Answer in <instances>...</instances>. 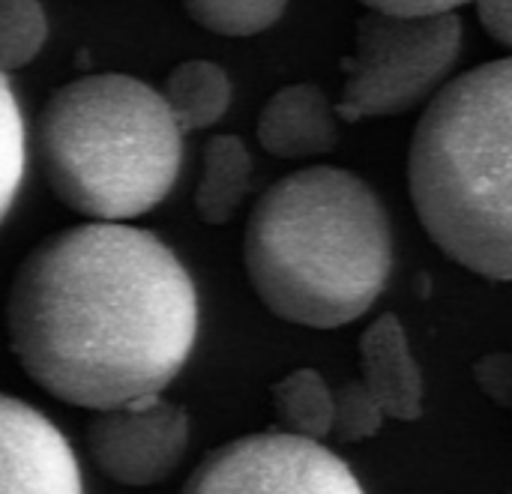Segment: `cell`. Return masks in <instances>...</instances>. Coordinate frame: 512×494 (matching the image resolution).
Segmentation results:
<instances>
[{
    "label": "cell",
    "instance_id": "cell-1",
    "mask_svg": "<svg viewBox=\"0 0 512 494\" xmlns=\"http://www.w3.org/2000/svg\"><path fill=\"white\" fill-rule=\"evenodd\" d=\"M21 369L78 408L159 396L198 336V294L180 258L126 222L72 225L18 267L6 303Z\"/></svg>",
    "mask_w": 512,
    "mask_h": 494
},
{
    "label": "cell",
    "instance_id": "cell-2",
    "mask_svg": "<svg viewBox=\"0 0 512 494\" xmlns=\"http://www.w3.org/2000/svg\"><path fill=\"white\" fill-rule=\"evenodd\" d=\"M243 258L255 294L273 315L333 330L357 321L381 297L393 237L366 180L315 165L282 177L258 198Z\"/></svg>",
    "mask_w": 512,
    "mask_h": 494
},
{
    "label": "cell",
    "instance_id": "cell-3",
    "mask_svg": "<svg viewBox=\"0 0 512 494\" xmlns=\"http://www.w3.org/2000/svg\"><path fill=\"white\" fill-rule=\"evenodd\" d=\"M417 216L456 264L512 282V57L453 78L408 153Z\"/></svg>",
    "mask_w": 512,
    "mask_h": 494
},
{
    "label": "cell",
    "instance_id": "cell-4",
    "mask_svg": "<svg viewBox=\"0 0 512 494\" xmlns=\"http://www.w3.org/2000/svg\"><path fill=\"white\" fill-rule=\"evenodd\" d=\"M39 156L51 192L96 222H129L171 192L183 129L150 84L93 72L51 93L39 117Z\"/></svg>",
    "mask_w": 512,
    "mask_h": 494
},
{
    "label": "cell",
    "instance_id": "cell-5",
    "mask_svg": "<svg viewBox=\"0 0 512 494\" xmlns=\"http://www.w3.org/2000/svg\"><path fill=\"white\" fill-rule=\"evenodd\" d=\"M462 18L456 12L393 15L372 9L357 21L354 54L339 99L348 123L387 117L429 99L462 51Z\"/></svg>",
    "mask_w": 512,
    "mask_h": 494
},
{
    "label": "cell",
    "instance_id": "cell-6",
    "mask_svg": "<svg viewBox=\"0 0 512 494\" xmlns=\"http://www.w3.org/2000/svg\"><path fill=\"white\" fill-rule=\"evenodd\" d=\"M180 494H363V486L327 447L282 429L213 450Z\"/></svg>",
    "mask_w": 512,
    "mask_h": 494
},
{
    "label": "cell",
    "instance_id": "cell-7",
    "mask_svg": "<svg viewBox=\"0 0 512 494\" xmlns=\"http://www.w3.org/2000/svg\"><path fill=\"white\" fill-rule=\"evenodd\" d=\"M90 453L105 477L123 486L162 483L189 444V414L159 396L102 408L87 426Z\"/></svg>",
    "mask_w": 512,
    "mask_h": 494
},
{
    "label": "cell",
    "instance_id": "cell-8",
    "mask_svg": "<svg viewBox=\"0 0 512 494\" xmlns=\"http://www.w3.org/2000/svg\"><path fill=\"white\" fill-rule=\"evenodd\" d=\"M0 494H84L75 450L33 405L0 393Z\"/></svg>",
    "mask_w": 512,
    "mask_h": 494
},
{
    "label": "cell",
    "instance_id": "cell-9",
    "mask_svg": "<svg viewBox=\"0 0 512 494\" xmlns=\"http://www.w3.org/2000/svg\"><path fill=\"white\" fill-rule=\"evenodd\" d=\"M258 141L282 159L330 153L339 141V108L315 84H288L264 102Z\"/></svg>",
    "mask_w": 512,
    "mask_h": 494
},
{
    "label": "cell",
    "instance_id": "cell-10",
    "mask_svg": "<svg viewBox=\"0 0 512 494\" xmlns=\"http://www.w3.org/2000/svg\"><path fill=\"white\" fill-rule=\"evenodd\" d=\"M363 384L375 393L387 417L417 420L423 408V378L396 315H381L360 336Z\"/></svg>",
    "mask_w": 512,
    "mask_h": 494
},
{
    "label": "cell",
    "instance_id": "cell-11",
    "mask_svg": "<svg viewBox=\"0 0 512 494\" xmlns=\"http://www.w3.org/2000/svg\"><path fill=\"white\" fill-rule=\"evenodd\" d=\"M252 180V156L237 135H216L204 147L195 210L207 225H225L243 204Z\"/></svg>",
    "mask_w": 512,
    "mask_h": 494
},
{
    "label": "cell",
    "instance_id": "cell-12",
    "mask_svg": "<svg viewBox=\"0 0 512 494\" xmlns=\"http://www.w3.org/2000/svg\"><path fill=\"white\" fill-rule=\"evenodd\" d=\"M162 96L183 132L213 126L231 105V78L213 60H186L165 78Z\"/></svg>",
    "mask_w": 512,
    "mask_h": 494
},
{
    "label": "cell",
    "instance_id": "cell-13",
    "mask_svg": "<svg viewBox=\"0 0 512 494\" xmlns=\"http://www.w3.org/2000/svg\"><path fill=\"white\" fill-rule=\"evenodd\" d=\"M273 408L285 432L321 441L333 432V393L315 369H297L273 387Z\"/></svg>",
    "mask_w": 512,
    "mask_h": 494
},
{
    "label": "cell",
    "instance_id": "cell-14",
    "mask_svg": "<svg viewBox=\"0 0 512 494\" xmlns=\"http://www.w3.org/2000/svg\"><path fill=\"white\" fill-rule=\"evenodd\" d=\"M192 21L219 36H255L273 27L288 0H183Z\"/></svg>",
    "mask_w": 512,
    "mask_h": 494
},
{
    "label": "cell",
    "instance_id": "cell-15",
    "mask_svg": "<svg viewBox=\"0 0 512 494\" xmlns=\"http://www.w3.org/2000/svg\"><path fill=\"white\" fill-rule=\"evenodd\" d=\"M42 0H0V72L27 66L45 45Z\"/></svg>",
    "mask_w": 512,
    "mask_h": 494
},
{
    "label": "cell",
    "instance_id": "cell-16",
    "mask_svg": "<svg viewBox=\"0 0 512 494\" xmlns=\"http://www.w3.org/2000/svg\"><path fill=\"white\" fill-rule=\"evenodd\" d=\"M27 168V129L21 105L0 72V222L12 210Z\"/></svg>",
    "mask_w": 512,
    "mask_h": 494
},
{
    "label": "cell",
    "instance_id": "cell-17",
    "mask_svg": "<svg viewBox=\"0 0 512 494\" xmlns=\"http://www.w3.org/2000/svg\"><path fill=\"white\" fill-rule=\"evenodd\" d=\"M384 408L363 378L348 381L333 393V432L339 441H366L384 423Z\"/></svg>",
    "mask_w": 512,
    "mask_h": 494
},
{
    "label": "cell",
    "instance_id": "cell-18",
    "mask_svg": "<svg viewBox=\"0 0 512 494\" xmlns=\"http://www.w3.org/2000/svg\"><path fill=\"white\" fill-rule=\"evenodd\" d=\"M477 387L501 408H512V354H489L474 366Z\"/></svg>",
    "mask_w": 512,
    "mask_h": 494
},
{
    "label": "cell",
    "instance_id": "cell-19",
    "mask_svg": "<svg viewBox=\"0 0 512 494\" xmlns=\"http://www.w3.org/2000/svg\"><path fill=\"white\" fill-rule=\"evenodd\" d=\"M360 3L393 15H435V12H456V6L468 0H360Z\"/></svg>",
    "mask_w": 512,
    "mask_h": 494
},
{
    "label": "cell",
    "instance_id": "cell-20",
    "mask_svg": "<svg viewBox=\"0 0 512 494\" xmlns=\"http://www.w3.org/2000/svg\"><path fill=\"white\" fill-rule=\"evenodd\" d=\"M477 15L489 36L512 48V0H477Z\"/></svg>",
    "mask_w": 512,
    "mask_h": 494
}]
</instances>
